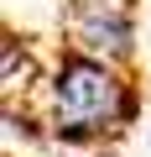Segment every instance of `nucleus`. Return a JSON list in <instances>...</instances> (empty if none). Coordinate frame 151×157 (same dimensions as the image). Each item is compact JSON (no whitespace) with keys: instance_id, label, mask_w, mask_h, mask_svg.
Segmentation results:
<instances>
[{"instance_id":"f257e3e1","label":"nucleus","mask_w":151,"mask_h":157,"mask_svg":"<svg viewBox=\"0 0 151 157\" xmlns=\"http://www.w3.org/2000/svg\"><path fill=\"white\" fill-rule=\"evenodd\" d=\"M42 121L57 141L73 147L104 141L135 121V84L120 63L68 47L42 78Z\"/></svg>"},{"instance_id":"f03ea898","label":"nucleus","mask_w":151,"mask_h":157,"mask_svg":"<svg viewBox=\"0 0 151 157\" xmlns=\"http://www.w3.org/2000/svg\"><path fill=\"white\" fill-rule=\"evenodd\" d=\"M68 47L125 68L135 58V16H130V6L125 0H73L68 6Z\"/></svg>"}]
</instances>
